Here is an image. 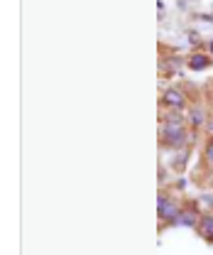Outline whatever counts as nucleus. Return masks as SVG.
Wrapping results in <instances>:
<instances>
[{
  "label": "nucleus",
  "mask_w": 213,
  "mask_h": 255,
  "mask_svg": "<svg viewBox=\"0 0 213 255\" xmlns=\"http://www.w3.org/2000/svg\"><path fill=\"white\" fill-rule=\"evenodd\" d=\"M162 145L172 147V150H179L186 145V128L184 126H172V123H164L162 126Z\"/></svg>",
  "instance_id": "1"
},
{
  "label": "nucleus",
  "mask_w": 213,
  "mask_h": 255,
  "mask_svg": "<svg viewBox=\"0 0 213 255\" xmlns=\"http://www.w3.org/2000/svg\"><path fill=\"white\" fill-rule=\"evenodd\" d=\"M179 211H182V206H177L169 196L159 194V199H157V216H159L162 221L164 223H174L177 221V216H179Z\"/></svg>",
  "instance_id": "2"
},
{
  "label": "nucleus",
  "mask_w": 213,
  "mask_h": 255,
  "mask_svg": "<svg viewBox=\"0 0 213 255\" xmlns=\"http://www.w3.org/2000/svg\"><path fill=\"white\" fill-rule=\"evenodd\" d=\"M186 103H189V101H186L184 91H179V89H164V94H162V106H164V108L184 111Z\"/></svg>",
  "instance_id": "3"
},
{
  "label": "nucleus",
  "mask_w": 213,
  "mask_h": 255,
  "mask_svg": "<svg viewBox=\"0 0 213 255\" xmlns=\"http://www.w3.org/2000/svg\"><path fill=\"white\" fill-rule=\"evenodd\" d=\"M199 221H201V214L194 206H184L182 211H179V216H177V221H174V226H189V228H194V226H199Z\"/></svg>",
  "instance_id": "4"
},
{
  "label": "nucleus",
  "mask_w": 213,
  "mask_h": 255,
  "mask_svg": "<svg viewBox=\"0 0 213 255\" xmlns=\"http://www.w3.org/2000/svg\"><path fill=\"white\" fill-rule=\"evenodd\" d=\"M204 121H206V113H204V108H191V111H189V126L194 128V130L204 128Z\"/></svg>",
  "instance_id": "5"
},
{
  "label": "nucleus",
  "mask_w": 213,
  "mask_h": 255,
  "mask_svg": "<svg viewBox=\"0 0 213 255\" xmlns=\"http://www.w3.org/2000/svg\"><path fill=\"white\" fill-rule=\"evenodd\" d=\"M209 64H211V59H209L206 54H191V59H189V69L201 71V69H206Z\"/></svg>",
  "instance_id": "6"
},
{
  "label": "nucleus",
  "mask_w": 213,
  "mask_h": 255,
  "mask_svg": "<svg viewBox=\"0 0 213 255\" xmlns=\"http://www.w3.org/2000/svg\"><path fill=\"white\" fill-rule=\"evenodd\" d=\"M199 226H201L204 236H206V233H213V214H204L201 221H199Z\"/></svg>",
  "instance_id": "7"
},
{
  "label": "nucleus",
  "mask_w": 213,
  "mask_h": 255,
  "mask_svg": "<svg viewBox=\"0 0 213 255\" xmlns=\"http://www.w3.org/2000/svg\"><path fill=\"white\" fill-rule=\"evenodd\" d=\"M204 157H206V162H209V167L213 169V137L206 142V147H204Z\"/></svg>",
  "instance_id": "8"
},
{
  "label": "nucleus",
  "mask_w": 213,
  "mask_h": 255,
  "mask_svg": "<svg viewBox=\"0 0 213 255\" xmlns=\"http://www.w3.org/2000/svg\"><path fill=\"white\" fill-rule=\"evenodd\" d=\"M164 123H172V126H184V116H179V113H169V116L164 118Z\"/></svg>",
  "instance_id": "9"
},
{
  "label": "nucleus",
  "mask_w": 213,
  "mask_h": 255,
  "mask_svg": "<svg viewBox=\"0 0 213 255\" xmlns=\"http://www.w3.org/2000/svg\"><path fill=\"white\" fill-rule=\"evenodd\" d=\"M209 130H211V132H213V121H211V123H209Z\"/></svg>",
  "instance_id": "10"
},
{
  "label": "nucleus",
  "mask_w": 213,
  "mask_h": 255,
  "mask_svg": "<svg viewBox=\"0 0 213 255\" xmlns=\"http://www.w3.org/2000/svg\"><path fill=\"white\" fill-rule=\"evenodd\" d=\"M211 52H213V42H211Z\"/></svg>",
  "instance_id": "11"
}]
</instances>
